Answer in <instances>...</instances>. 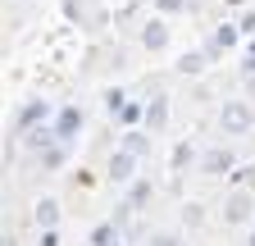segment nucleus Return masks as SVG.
Returning <instances> with one entry per match:
<instances>
[{
	"instance_id": "1",
	"label": "nucleus",
	"mask_w": 255,
	"mask_h": 246,
	"mask_svg": "<svg viewBox=\"0 0 255 246\" xmlns=\"http://www.w3.org/2000/svg\"><path fill=\"white\" fill-rule=\"evenodd\" d=\"M223 128L228 132H246L251 128V110L246 105H223Z\"/></svg>"
},
{
	"instance_id": "2",
	"label": "nucleus",
	"mask_w": 255,
	"mask_h": 246,
	"mask_svg": "<svg viewBox=\"0 0 255 246\" xmlns=\"http://www.w3.org/2000/svg\"><path fill=\"white\" fill-rule=\"evenodd\" d=\"M110 178H114V182H123V178H132V155H128V150H119V155L110 160Z\"/></svg>"
},
{
	"instance_id": "3",
	"label": "nucleus",
	"mask_w": 255,
	"mask_h": 246,
	"mask_svg": "<svg viewBox=\"0 0 255 246\" xmlns=\"http://www.w3.org/2000/svg\"><path fill=\"white\" fill-rule=\"evenodd\" d=\"M78 123H82V119H78V110H59V123H55V132H59L64 141H69V137L78 132Z\"/></svg>"
},
{
	"instance_id": "4",
	"label": "nucleus",
	"mask_w": 255,
	"mask_h": 246,
	"mask_svg": "<svg viewBox=\"0 0 255 246\" xmlns=\"http://www.w3.org/2000/svg\"><path fill=\"white\" fill-rule=\"evenodd\" d=\"M251 219V201L246 196H233L228 201V224H246Z\"/></svg>"
},
{
	"instance_id": "5",
	"label": "nucleus",
	"mask_w": 255,
	"mask_h": 246,
	"mask_svg": "<svg viewBox=\"0 0 255 246\" xmlns=\"http://www.w3.org/2000/svg\"><path fill=\"white\" fill-rule=\"evenodd\" d=\"M37 224L41 228H55L59 224V205L55 201H37Z\"/></svg>"
},
{
	"instance_id": "6",
	"label": "nucleus",
	"mask_w": 255,
	"mask_h": 246,
	"mask_svg": "<svg viewBox=\"0 0 255 246\" xmlns=\"http://www.w3.org/2000/svg\"><path fill=\"white\" fill-rule=\"evenodd\" d=\"M141 41H146V50H159V46L169 41V32H164V27H159V23H150L146 32H141Z\"/></svg>"
},
{
	"instance_id": "7",
	"label": "nucleus",
	"mask_w": 255,
	"mask_h": 246,
	"mask_svg": "<svg viewBox=\"0 0 255 246\" xmlns=\"http://www.w3.org/2000/svg\"><path fill=\"white\" fill-rule=\"evenodd\" d=\"M41 114H46V105H41V101H37V105H27V110H23V119H18V128H27V123H37Z\"/></svg>"
},
{
	"instance_id": "8",
	"label": "nucleus",
	"mask_w": 255,
	"mask_h": 246,
	"mask_svg": "<svg viewBox=\"0 0 255 246\" xmlns=\"http://www.w3.org/2000/svg\"><path fill=\"white\" fill-rule=\"evenodd\" d=\"M123 150H132V155H141V150H146V137H141V132H128V137H123Z\"/></svg>"
},
{
	"instance_id": "9",
	"label": "nucleus",
	"mask_w": 255,
	"mask_h": 246,
	"mask_svg": "<svg viewBox=\"0 0 255 246\" xmlns=\"http://www.w3.org/2000/svg\"><path fill=\"white\" fill-rule=\"evenodd\" d=\"M201 64H205V55H196V50H191V55H182V64H178V69H182V73H196Z\"/></svg>"
},
{
	"instance_id": "10",
	"label": "nucleus",
	"mask_w": 255,
	"mask_h": 246,
	"mask_svg": "<svg viewBox=\"0 0 255 246\" xmlns=\"http://www.w3.org/2000/svg\"><path fill=\"white\" fill-rule=\"evenodd\" d=\"M119 119H123V123H137V119H141V110H137V105H128V110H119Z\"/></svg>"
},
{
	"instance_id": "11",
	"label": "nucleus",
	"mask_w": 255,
	"mask_h": 246,
	"mask_svg": "<svg viewBox=\"0 0 255 246\" xmlns=\"http://www.w3.org/2000/svg\"><path fill=\"white\" fill-rule=\"evenodd\" d=\"M146 119H150V123H159V119H164V101H155V105L146 110Z\"/></svg>"
},
{
	"instance_id": "12",
	"label": "nucleus",
	"mask_w": 255,
	"mask_h": 246,
	"mask_svg": "<svg viewBox=\"0 0 255 246\" xmlns=\"http://www.w3.org/2000/svg\"><path fill=\"white\" fill-rule=\"evenodd\" d=\"M41 246H59V233H55V228H46V233H41Z\"/></svg>"
},
{
	"instance_id": "13",
	"label": "nucleus",
	"mask_w": 255,
	"mask_h": 246,
	"mask_svg": "<svg viewBox=\"0 0 255 246\" xmlns=\"http://www.w3.org/2000/svg\"><path fill=\"white\" fill-rule=\"evenodd\" d=\"M150 246H178V237H155Z\"/></svg>"
},
{
	"instance_id": "14",
	"label": "nucleus",
	"mask_w": 255,
	"mask_h": 246,
	"mask_svg": "<svg viewBox=\"0 0 255 246\" xmlns=\"http://www.w3.org/2000/svg\"><path fill=\"white\" fill-rule=\"evenodd\" d=\"M155 5H159V9H178L182 0H155Z\"/></svg>"
},
{
	"instance_id": "15",
	"label": "nucleus",
	"mask_w": 255,
	"mask_h": 246,
	"mask_svg": "<svg viewBox=\"0 0 255 246\" xmlns=\"http://www.w3.org/2000/svg\"><path fill=\"white\" fill-rule=\"evenodd\" d=\"M251 246H255V237H251Z\"/></svg>"
}]
</instances>
